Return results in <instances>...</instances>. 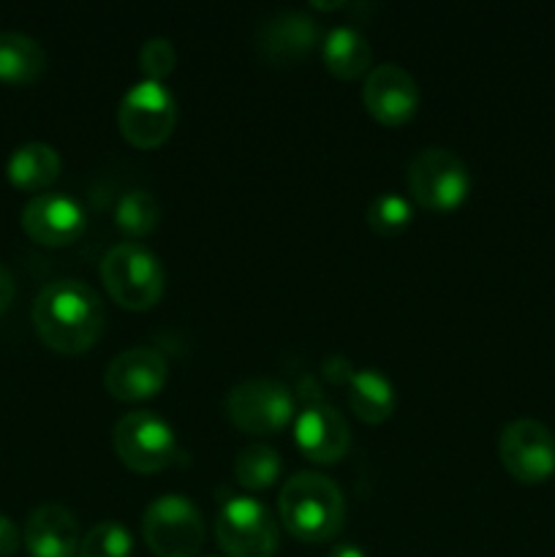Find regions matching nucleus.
<instances>
[{
    "mask_svg": "<svg viewBox=\"0 0 555 557\" xmlns=\"http://www.w3.org/2000/svg\"><path fill=\"white\" fill-rule=\"evenodd\" d=\"M205 531L199 506L180 493L156 498L141 517V533L156 557H196L205 544Z\"/></svg>",
    "mask_w": 555,
    "mask_h": 557,
    "instance_id": "nucleus-5",
    "label": "nucleus"
},
{
    "mask_svg": "<svg viewBox=\"0 0 555 557\" xmlns=\"http://www.w3.org/2000/svg\"><path fill=\"white\" fill-rule=\"evenodd\" d=\"M177 123V101L163 82L139 79L123 92L118 107V128L128 145L139 150L161 147Z\"/></svg>",
    "mask_w": 555,
    "mask_h": 557,
    "instance_id": "nucleus-4",
    "label": "nucleus"
},
{
    "mask_svg": "<svg viewBox=\"0 0 555 557\" xmlns=\"http://www.w3.org/2000/svg\"><path fill=\"white\" fill-rule=\"evenodd\" d=\"M294 444L308 460L330 466L348 455L351 430L335 406L326 400H310L294 419Z\"/></svg>",
    "mask_w": 555,
    "mask_h": 557,
    "instance_id": "nucleus-11",
    "label": "nucleus"
},
{
    "mask_svg": "<svg viewBox=\"0 0 555 557\" xmlns=\"http://www.w3.org/2000/svg\"><path fill=\"white\" fill-rule=\"evenodd\" d=\"M139 65L145 71V79L163 82L177 65V49L163 36L147 38L139 49Z\"/></svg>",
    "mask_w": 555,
    "mask_h": 557,
    "instance_id": "nucleus-25",
    "label": "nucleus"
},
{
    "mask_svg": "<svg viewBox=\"0 0 555 557\" xmlns=\"http://www.w3.org/2000/svg\"><path fill=\"white\" fill-rule=\"evenodd\" d=\"M283 471L281 455L267 444H250L234 460V482L245 490H267Z\"/></svg>",
    "mask_w": 555,
    "mask_h": 557,
    "instance_id": "nucleus-21",
    "label": "nucleus"
},
{
    "mask_svg": "<svg viewBox=\"0 0 555 557\" xmlns=\"http://www.w3.org/2000/svg\"><path fill=\"white\" fill-rule=\"evenodd\" d=\"M158 218H161V207L150 190H128L120 196L114 207V223L125 237H145L158 226Z\"/></svg>",
    "mask_w": 555,
    "mask_h": 557,
    "instance_id": "nucleus-22",
    "label": "nucleus"
},
{
    "mask_svg": "<svg viewBox=\"0 0 555 557\" xmlns=\"http://www.w3.org/2000/svg\"><path fill=\"white\" fill-rule=\"evenodd\" d=\"M281 522L294 539L308 544L330 542L337 536L346 517L343 493L330 476L316 471H299L283 484Z\"/></svg>",
    "mask_w": 555,
    "mask_h": 557,
    "instance_id": "nucleus-2",
    "label": "nucleus"
},
{
    "mask_svg": "<svg viewBox=\"0 0 555 557\" xmlns=\"http://www.w3.org/2000/svg\"><path fill=\"white\" fill-rule=\"evenodd\" d=\"M103 302L87 283L63 277L38 292L33 302V326L44 346L58 354H82L101 337Z\"/></svg>",
    "mask_w": 555,
    "mask_h": 557,
    "instance_id": "nucleus-1",
    "label": "nucleus"
},
{
    "mask_svg": "<svg viewBox=\"0 0 555 557\" xmlns=\"http://www.w3.org/2000/svg\"><path fill=\"white\" fill-rule=\"evenodd\" d=\"M414 221V207L406 196L395 194H379L368 207V226L381 237H395V234L406 232Z\"/></svg>",
    "mask_w": 555,
    "mask_h": 557,
    "instance_id": "nucleus-23",
    "label": "nucleus"
},
{
    "mask_svg": "<svg viewBox=\"0 0 555 557\" xmlns=\"http://www.w3.org/2000/svg\"><path fill=\"white\" fill-rule=\"evenodd\" d=\"M134 555V536L120 522L107 520L92 525L82 536L79 557H131Z\"/></svg>",
    "mask_w": 555,
    "mask_h": 557,
    "instance_id": "nucleus-24",
    "label": "nucleus"
},
{
    "mask_svg": "<svg viewBox=\"0 0 555 557\" xmlns=\"http://www.w3.org/2000/svg\"><path fill=\"white\" fill-rule=\"evenodd\" d=\"M101 281L109 297L125 310H150L166 288L158 256L139 243H120L101 261Z\"/></svg>",
    "mask_w": 555,
    "mask_h": 557,
    "instance_id": "nucleus-3",
    "label": "nucleus"
},
{
    "mask_svg": "<svg viewBox=\"0 0 555 557\" xmlns=\"http://www.w3.org/2000/svg\"><path fill=\"white\" fill-rule=\"evenodd\" d=\"M343 381L348 384V406L362 422L381 424L392 417L397 406V392L384 373L375 368H346Z\"/></svg>",
    "mask_w": 555,
    "mask_h": 557,
    "instance_id": "nucleus-17",
    "label": "nucleus"
},
{
    "mask_svg": "<svg viewBox=\"0 0 555 557\" xmlns=\"http://www.w3.org/2000/svg\"><path fill=\"white\" fill-rule=\"evenodd\" d=\"M226 413L243 433L272 435L294 419V395L283 381H239L226 397Z\"/></svg>",
    "mask_w": 555,
    "mask_h": 557,
    "instance_id": "nucleus-9",
    "label": "nucleus"
},
{
    "mask_svg": "<svg viewBox=\"0 0 555 557\" xmlns=\"http://www.w3.org/2000/svg\"><path fill=\"white\" fill-rule=\"evenodd\" d=\"M85 210L69 194H38L22 210L27 237L47 248H65L85 234Z\"/></svg>",
    "mask_w": 555,
    "mask_h": 557,
    "instance_id": "nucleus-12",
    "label": "nucleus"
},
{
    "mask_svg": "<svg viewBox=\"0 0 555 557\" xmlns=\"http://www.w3.org/2000/svg\"><path fill=\"white\" fill-rule=\"evenodd\" d=\"M47 69V52L27 33H0V82L3 85H33Z\"/></svg>",
    "mask_w": 555,
    "mask_h": 557,
    "instance_id": "nucleus-20",
    "label": "nucleus"
},
{
    "mask_svg": "<svg viewBox=\"0 0 555 557\" xmlns=\"http://www.w3.org/2000/svg\"><path fill=\"white\" fill-rule=\"evenodd\" d=\"M326 557H368V555H365L357 544L346 542V544H335V547H332V553Z\"/></svg>",
    "mask_w": 555,
    "mask_h": 557,
    "instance_id": "nucleus-28",
    "label": "nucleus"
},
{
    "mask_svg": "<svg viewBox=\"0 0 555 557\" xmlns=\"http://www.w3.org/2000/svg\"><path fill=\"white\" fill-rule=\"evenodd\" d=\"M408 190L424 210L449 212L466 201L471 172L457 152L446 147H424L408 163Z\"/></svg>",
    "mask_w": 555,
    "mask_h": 557,
    "instance_id": "nucleus-6",
    "label": "nucleus"
},
{
    "mask_svg": "<svg viewBox=\"0 0 555 557\" xmlns=\"http://www.w3.org/2000/svg\"><path fill=\"white\" fill-rule=\"evenodd\" d=\"M498 455L517 482L542 484L555 473V435L536 419H515L501 430Z\"/></svg>",
    "mask_w": 555,
    "mask_h": 557,
    "instance_id": "nucleus-10",
    "label": "nucleus"
},
{
    "mask_svg": "<svg viewBox=\"0 0 555 557\" xmlns=\"http://www.w3.org/2000/svg\"><path fill=\"white\" fill-rule=\"evenodd\" d=\"M14 277H11V272L0 264V315H3L5 310H9V305L14 302Z\"/></svg>",
    "mask_w": 555,
    "mask_h": 557,
    "instance_id": "nucleus-27",
    "label": "nucleus"
},
{
    "mask_svg": "<svg viewBox=\"0 0 555 557\" xmlns=\"http://www.w3.org/2000/svg\"><path fill=\"white\" fill-rule=\"evenodd\" d=\"M319 41V27L305 11H278L256 30V49L261 58L278 65H292L303 60Z\"/></svg>",
    "mask_w": 555,
    "mask_h": 557,
    "instance_id": "nucleus-15",
    "label": "nucleus"
},
{
    "mask_svg": "<svg viewBox=\"0 0 555 557\" xmlns=\"http://www.w3.org/2000/svg\"><path fill=\"white\" fill-rule=\"evenodd\" d=\"M199 557H215V555H199Z\"/></svg>",
    "mask_w": 555,
    "mask_h": 557,
    "instance_id": "nucleus-29",
    "label": "nucleus"
},
{
    "mask_svg": "<svg viewBox=\"0 0 555 557\" xmlns=\"http://www.w3.org/2000/svg\"><path fill=\"white\" fill-rule=\"evenodd\" d=\"M79 525L60 504H41L25 522V547L30 557H79Z\"/></svg>",
    "mask_w": 555,
    "mask_h": 557,
    "instance_id": "nucleus-16",
    "label": "nucleus"
},
{
    "mask_svg": "<svg viewBox=\"0 0 555 557\" xmlns=\"http://www.w3.org/2000/svg\"><path fill=\"white\" fill-rule=\"evenodd\" d=\"M321 58H324L326 71L332 76L346 82L368 76L370 63H373L368 38L351 25H335L326 30L324 44H321Z\"/></svg>",
    "mask_w": 555,
    "mask_h": 557,
    "instance_id": "nucleus-18",
    "label": "nucleus"
},
{
    "mask_svg": "<svg viewBox=\"0 0 555 557\" xmlns=\"http://www.w3.org/2000/svg\"><path fill=\"white\" fill-rule=\"evenodd\" d=\"M20 549V531L5 515H0V557H11Z\"/></svg>",
    "mask_w": 555,
    "mask_h": 557,
    "instance_id": "nucleus-26",
    "label": "nucleus"
},
{
    "mask_svg": "<svg viewBox=\"0 0 555 557\" xmlns=\"http://www.w3.org/2000/svg\"><path fill=\"white\" fill-rule=\"evenodd\" d=\"M362 103L379 123H408L419 109L417 79L397 63L373 65L365 76Z\"/></svg>",
    "mask_w": 555,
    "mask_h": 557,
    "instance_id": "nucleus-14",
    "label": "nucleus"
},
{
    "mask_svg": "<svg viewBox=\"0 0 555 557\" xmlns=\"http://www.w3.org/2000/svg\"><path fill=\"white\" fill-rule=\"evenodd\" d=\"M63 161L47 141H27L5 161V177L20 190H41L58 180Z\"/></svg>",
    "mask_w": 555,
    "mask_h": 557,
    "instance_id": "nucleus-19",
    "label": "nucleus"
},
{
    "mask_svg": "<svg viewBox=\"0 0 555 557\" xmlns=\"http://www.w3.org/2000/svg\"><path fill=\"white\" fill-rule=\"evenodd\" d=\"M215 539L229 557H272L278 549L275 517L250 495H232L215 517Z\"/></svg>",
    "mask_w": 555,
    "mask_h": 557,
    "instance_id": "nucleus-7",
    "label": "nucleus"
},
{
    "mask_svg": "<svg viewBox=\"0 0 555 557\" xmlns=\"http://www.w3.org/2000/svg\"><path fill=\"white\" fill-rule=\"evenodd\" d=\"M169 364L156 348L134 346L128 351H120L109 362L103 373V386L112 397L125 403L150 400L166 386Z\"/></svg>",
    "mask_w": 555,
    "mask_h": 557,
    "instance_id": "nucleus-13",
    "label": "nucleus"
},
{
    "mask_svg": "<svg viewBox=\"0 0 555 557\" xmlns=\"http://www.w3.org/2000/svg\"><path fill=\"white\" fill-rule=\"evenodd\" d=\"M114 451L136 473H158L172 466L177 438L166 419L156 411H131L114 424Z\"/></svg>",
    "mask_w": 555,
    "mask_h": 557,
    "instance_id": "nucleus-8",
    "label": "nucleus"
}]
</instances>
